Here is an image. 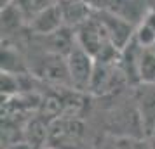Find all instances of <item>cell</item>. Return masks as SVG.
<instances>
[{"label":"cell","instance_id":"cell-14","mask_svg":"<svg viewBox=\"0 0 155 149\" xmlns=\"http://www.w3.org/2000/svg\"><path fill=\"white\" fill-rule=\"evenodd\" d=\"M143 23H145L147 26H150L152 29H155V9H148V12L145 14Z\"/></svg>","mask_w":155,"mask_h":149},{"label":"cell","instance_id":"cell-19","mask_svg":"<svg viewBox=\"0 0 155 149\" xmlns=\"http://www.w3.org/2000/svg\"><path fill=\"white\" fill-rule=\"evenodd\" d=\"M150 50H152V52H153V54H155V43H153V45H152V47H150Z\"/></svg>","mask_w":155,"mask_h":149},{"label":"cell","instance_id":"cell-3","mask_svg":"<svg viewBox=\"0 0 155 149\" xmlns=\"http://www.w3.org/2000/svg\"><path fill=\"white\" fill-rule=\"evenodd\" d=\"M106 43H110L103 26L98 23L96 17H91L89 21L82 23L77 29V45L82 47L85 52H89L92 57H96L103 50Z\"/></svg>","mask_w":155,"mask_h":149},{"label":"cell","instance_id":"cell-18","mask_svg":"<svg viewBox=\"0 0 155 149\" xmlns=\"http://www.w3.org/2000/svg\"><path fill=\"white\" fill-rule=\"evenodd\" d=\"M148 7H150V9H155V0H148Z\"/></svg>","mask_w":155,"mask_h":149},{"label":"cell","instance_id":"cell-6","mask_svg":"<svg viewBox=\"0 0 155 149\" xmlns=\"http://www.w3.org/2000/svg\"><path fill=\"white\" fill-rule=\"evenodd\" d=\"M61 11H63V17L66 24H82V23L89 21V5L80 0H63L61 4Z\"/></svg>","mask_w":155,"mask_h":149},{"label":"cell","instance_id":"cell-16","mask_svg":"<svg viewBox=\"0 0 155 149\" xmlns=\"http://www.w3.org/2000/svg\"><path fill=\"white\" fill-rule=\"evenodd\" d=\"M11 149H31V146H30V144H16V146H12Z\"/></svg>","mask_w":155,"mask_h":149},{"label":"cell","instance_id":"cell-1","mask_svg":"<svg viewBox=\"0 0 155 149\" xmlns=\"http://www.w3.org/2000/svg\"><path fill=\"white\" fill-rule=\"evenodd\" d=\"M94 66H96V59L89 52H85L82 47L75 45L66 56V68H68L71 85L78 90L89 88Z\"/></svg>","mask_w":155,"mask_h":149},{"label":"cell","instance_id":"cell-5","mask_svg":"<svg viewBox=\"0 0 155 149\" xmlns=\"http://www.w3.org/2000/svg\"><path fill=\"white\" fill-rule=\"evenodd\" d=\"M147 90L138 99L141 127L147 135L155 134V85H145Z\"/></svg>","mask_w":155,"mask_h":149},{"label":"cell","instance_id":"cell-13","mask_svg":"<svg viewBox=\"0 0 155 149\" xmlns=\"http://www.w3.org/2000/svg\"><path fill=\"white\" fill-rule=\"evenodd\" d=\"M11 5H14L21 11L25 17L26 19H31V16L35 14V9H33V0H12V4Z\"/></svg>","mask_w":155,"mask_h":149},{"label":"cell","instance_id":"cell-10","mask_svg":"<svg viewBox=\"0 0 155 149\" xmlns=\"http://www.w3.org/2000/svg\"><path fill=\"white\" fill-rule=\"evenodd\" d=\"M110 82V71H108V64L105 63H98L96 61V66H94V71H92V78H91V85L89 88L94 90V92H99L103 90Z\"/></svg>","mask_w":155,"mask_h":149},{"label":"cell","instance_id":"cell-12","mask_svg":"<svg viewBox=\"0 0 155 149\" xmlns=\"http://www.w3.org/2000/svg\"><path fill=\"white\" fill-rule=\"evenodd\" d=\"M0 88H2V95H5V97L16 95L19 92V76L18 75H11V73H2Z\"/></svg>","mask_w":155,"mask_h":149},{"label":"cell","instance_id":"cell-11","mask_svg":"<svg viewBox=\"0 0 155 149\" xmlns=\"http://www.w3.org/2000/svg\"><path fill=\"white\" fill-rule=\"evenodd\" d=\"M134 40L140 43L143 49H150L155 43V29L147 26L145 23H141L134 29Z\"/></svg>","mask_w":155,"mask_h":149},{"label":"cell","instance_id":"cell-8","mask_svg":"<svg viewBox=\"0 0 155 149\" xmlns=\"http://www.w3.org/2000/svg\"><path fill=\"white\" fill-rule=\"evenodd\" d=\"M140 83L155 85V54L145 49L140 59Z\"/></svg>","mask_w":155,"mask_h":149},{"label":"cell","instance_id":"cell-17","mask_svg":"<svg viewBox=\"0 0 155 149\" xmlns=\"http://www.w3.org/2000/svg\"><path fill=\"white\" fill-rule=\"evenodd\" d=\"M12 4V0H0V9H5Z\"/></svg>","mask_w":155,"mask_h":149},{"label":"cell","instance_id":"cell-4","mask_svg":"<svg viewBox=\"0 0 155 149\" xmlns=\"http://www.w3.org/2000/svg\"><path fill=\"white\" fill-rule=\"evenodd\" d=\"M63 24H64L63 11H61V5L56 4V2L49 7L35 12L30 19V28L33 29L37 35H54L56 31L63 28Z\"/></svg>","mask_w":155,"mask_h":149},{"label":"cell","instance_id":"cell-2","mask_svg":"<svg viewBox=\"0 0 155 149\" xmlns=\"http://www.w3.org/2000/svg\"><path fill=\"white\" fill-rule=\"evenodd\" d=\"M96 19L103 26L108 40L119 50H122L134 38L136 26L131 24L129 21H126V19H122L120 16L113 14V12H108V11H98L96 12Z\"/></svg>","mask_w":155,"mask_h":149},{"label":"cell","instance_id":"cell-9","mask_svg":"<svg viewBox=\"0 0 155 149\" xmlns=\"http://www.w3.org/2000/svg\"><path fill=\"white\" fill-rule=\"evenodd\" d=\"M0 19H2V33H11V31H16V29L21 28L23 21L26 19L25 14H23L21 11L14 5H9V7L2 9V16H0Z\"/></svg>","mask_w":155,"mask_h":149},{"label":"cell","instance_id":"cell-15","mask_svg":"<svg viewBox=\"0 0 155 149\" xmlns=\"http://www.w3.org/2000/svg\"><path fill=\"white\" fill-rule=\"evenodd\" d=\"M52 4H54V0H33V9H35V12H38V11L52 5Z\"/></svg>","mask_w":155,"mask_h":149},{"label":"cell","instance_id":"cell-7","mask_svg":"<svg viewBox=\"0 0 155 149\" xmlns=\"http://www.w3.org/2000/svg\"><path fill=\"white\" fill-rule=\"evenodd\" d=\"M25 64H23L21 56L11 47H2V73H11L21 76L25 75Z\"/></svg>","mask_w":155,"mask_h":149}]
</instances>
